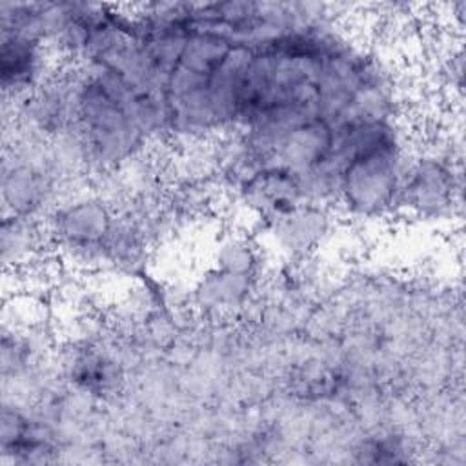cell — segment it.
Returning a JSON list of instances; mask_svg holds the SVG:
<instances>
[{
    "label": "cell",
    "mask_w": 466,
    "mask_h": 466,
    "mask_svg": "<svg viewBox=\"0 0 466 466\" xmlns=\"http://www.w3.org/2000/svg\"><path fill=\"white\" fill-rule=\"evenodd\" d=\"M46 46L36 36L2 29L0 73L5 95L31 96L44 84Z\"/></svg>",
    "instance_id": "cell-1"
},
{
    "label": "cell",
    "mask_w": 466,
    "mask_h": 466,
    "mask_svg": "<svg viewBox=\"0 0 466 466\" xmlns=\"http://www.w3.org/2000/svg\"><path fill=\"white\" fill-rule=\"evenodd\" d=\"M109 231V215L98 202L80 200L56 213L55 233L67 248L95 251Z\"/></svg>",
    "instance_id": "cell-2"
},
{
    "label": "cell",
    "mask_w": 466,
    "mask_h": 466,
    "mask_svg": "<svg viewBox=\"0 0 466 466\" xmlns=\"http://www.w3.org/2000/svg\"><path fill=\"white\" fill-rule=\"evenodd\" d=\"M73 380L86 391L104 393L116 380V371L104 357L82 355L73 366Z\"/></svg>",
    "instance_id": "cell-3"
}]
</instances>
